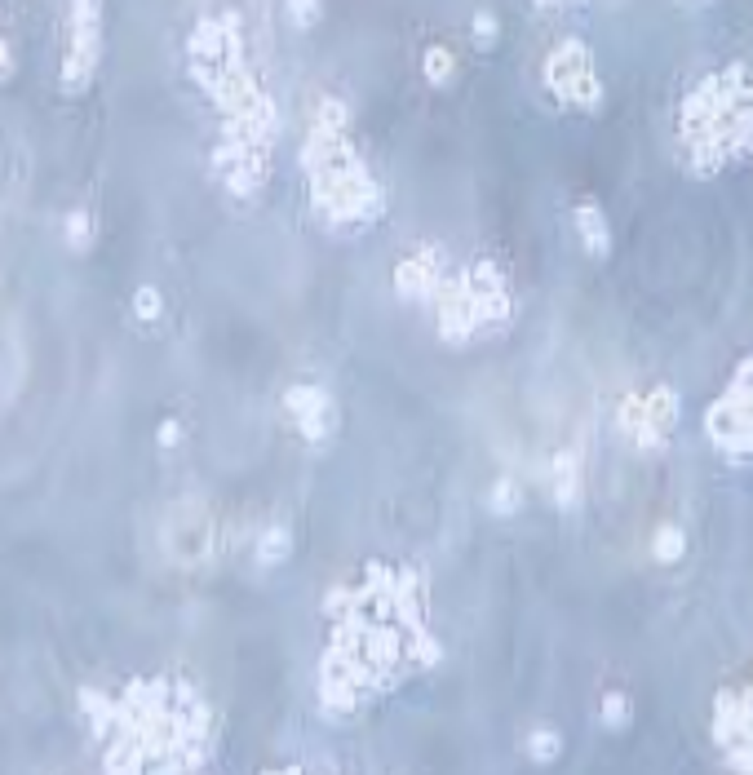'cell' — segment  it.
Masks as SVG:
<instances>
[{"instance_id": "cell-8", "label": "cell", "mask_w": 753, "mask_h": 775, "mask_svg": "<svg viewBox=\"0 0 753 775\" xmlns=\"http://www.w3.org/2000/svg\"><path fill=\"white\" fill-rule=\"evenodd\" d=\"M576 231H581V244L590 248L594 257L607 253V244H612V235H607V217L598 213V204H576Z\"/></svg>"}, {"instance_id": "cell-9", "label": "cell", "mask_w": 753, "mask_h": 775, "mask_svg": "<svg viewBox=\"0 0 753 775\" xmlns=\"http://www.w3.org/2000/svg\"><path fill=\"white\" fill-rule=\"evenodd\" d=\"M550 479H554V496H559V505H576V501H581V461H576L572 452H559V457H554Z\"/></svg>"}, {"instance_id": "cell-4", "label": "cell", "mask_w": 753, "mask_h": 775, "mask_svg": "<svg viewBox=\"0 0 753 775\" xmlns=\"http://www.w3.org/2000/svg\"><path fill=\"white\" fill-rule=\"evenodd\" d=\"M435 315H439V333L448 341H466L474 328H483V310H479V293H474V279L457 275V279H439L435 293Z\"/></svg>"}, {"instance_id": "cell-17", "label": "cell", "mask_w": 753, "mask_h": 775, "mask_svg": "<svg viewBox=\"0 0 753 775\" xmlns=\"http://www.w3.org/2000/svg\"><path fill=\"white\" fill-rule=\"evenodd\" d=\"M492 514H510L519 510V488H514V479H497V488H492Z\"/></svg>"}, {"instance_id": "cell-5", "label": "cell", "mask_w": 753, "mask_h": 775, "mask_svg": "<svg viewBox=\"0 0 753 775\" xmlns=\"http://www.w3.org/2000/svg\"><path fill=\"white\" fill-rule=\"evenodd\" d=\"M284 408H288V417L297 421L302 439L319 443L328 430H333V399H328L319 386H293L284 395Z\"/></svg>"}, {"instance_id": "cell-12", "label": "cell", "mask_w": 753, "mask_h": 775, "mask_svg": "<svg viewBox=\"0 0 753 775\" xmlns=\"http://www.w3.org/2000/svg\"><path fill=\"white\" fill-rule=\"evenodd\" d=\"M559 749H563V740H559V731L554 727H536L528 736V758L532 762H554L559 758Z\"/></svg>"}, {"instance_id": "cell-16", "label": "cell", "mask_w": 753, "mask_h": 775, "mask_svg": "<svg viewBox=\"0 0 753 775\" xmlns=\"http://www.w3.org/2000/svg\"><path fill=\"white\" fill-rule=\"evenodd\" d=\"M133 310H138V319H142V324H156V319H160V310H164V302H160V293H156V288H138V293H133Z\"/></svg>"}, {"instance_id": "cell-1", "label": "cell", "mask_w": 753, "mask_h": 775, "mask_svg": "<svg viewBox=\"0 0 753 775\" xmlns=\"http://www.w3.org/2000/svg\"><path fill=\"white\" fill-rule=\"evenodd\" d=\"M164 550L178 567H204L218 550V523H213L209 505L200 501H178L164 519Z\"/></svg>"}, {"instance_id": "cell-15", "label": "cell", "mask_w": 753, "mask_h": 775, "mask_svg": "<svg viewBox=\"0 0 753 775\" xmlns=\"http://www.w3.org/2000/svg\"><path fill=\"white\" fill-rule=\"evenodd\" d=\"M629 696H621V691H607L603 696V727H612V731H621V727H629Z\"/></svg>"}, {"instance_id": "cell-14", "label": "cell", "mask_w": 753, "mask_h": 775, "mask_svg": "<svg viewBox=\"0 0 753 775\" xmlns=\"http://www.w3.org/2000/svg\"><path fill=\"white\" fill-rule=\"evenodd\" d=\"M452 67H457V58H452L448 45H430V49H426V76L435 80V85L452 80Z\"/></svg>"}, {"instance_id": "cell-6", "label": "cell", "mask_w": 753, "mask_h": 775, "mask_svg": "<svg viewBox=\"0 0 753 775\" xmlns=\"http://www.w3.org/2000/svg\"><path fill=\"white\" fill-rule=\"evenodd\" d=\"M678 426V395L669 386H656L652 395H647V412H643V430H638V448L643 452H656L665 448V439L674 434Z\"/></svg>"}, {"instance_id": "cell-2", "label": "cell", "mask_w": 753, "mask_h": 775, "mask_svg": "<svg viewBox=\"0 0 753 775\" xmlns=\"http://www.w3.org/2000/svg\"><path fill=\"white\" fill-rule=\"evenodd\" d=\"M545 85L559 102L567 107H585L594 111L603 102V85L594 76V62H590V49L581 40H563L550 58H545Z\"/></svg>"}, {"instance_id": "cell-19", "label": "cell", "mask_w": 753, "mask_h": 775, "mask_svg": "<svg viewBox=\"0 0 753 775\" xmlns=\"http://www.w3.org/2000/svg\"><path fill=\"white\" fill-rule=\"evenodd\" d=\"M315 18H319V0H293V23L311 27Z\"/></svg>"}, {"instance_id": "cell-11", "label": "cell", "mask_w": 753, "mask_h": 775, "mask_svg": "<svg viewBox=\"0 0 753 775\" xmlns=\"http://www.w3.org/2000/svg\"><path fill=\"white\" fill-rule=\"evenodd\" d=\"M687 550V536L678 532L674 523H665V527H656V536H652V554L660 558V563H678Z\"/></svg>"}, {"instance_id": "cell-21", "label": "cell", "mask_w": 753, "mask_h": 775, "mask_svg": "<svg viewBox=\"0 0 753 775\" xmlns=\"http://www.w3.org/2000/svg\"><path fill=\"white\" fill-rule=\"evenodd\" d=\"M160 443H164V448L178 443V421H164V426H160Z\"/></svg>"}, {"instance_id": "cell-18", "label": "cell", "mask_w": 753, "mask_h": 775, "mask_svg": "<svg viewBox=\"0 0 753 775\" xmlns=\"http://www.w3.org/2000/svg\"><path fill=\"white\" fill-rule=\"evenodd\" d=\"M67 244L71 248H85L89 244V217L85 213H71L67 217Z\"/></svg>"}, {"instance_id": "cell-10", "label": "cell", "mask_w": 753, "mask_h": 775, "mask_svg": "<svg viewBox=\"0 0 753 775\" xmlns=\"http://www.w3.org/2000/svg\"><path fill=\"white\" fill-rule=\"evenodd\" d=\"M288 550H293V536H288L284 523H275V527H266L262 541H257V563L275 567V563H284V558H288Z\"/></svg>"}, {"instance_id": "cell-20", "label": "cell", "mask_w": 753, "mask_h": 775, "mask_svg": "<svg viewBox=\"0 0 753 775\" xmlns=\"http://www.w3.org/2000/svg\"><path fill=\"white\" fill-rule=\"evenodd\" d=\"M474 31H479V45H492V40H497V18L479 14V18H474Z\"/></svg>"}, {"instance_id": "cell-3", "label": "cell", "mask_w": 753, "mask_h": 775, "mask_svg": "<svg viewBox=\"0 0 753 775\" xmlns=\"http://www.w3.org/2000/svg\"><path fill=\"white\" fill-rule=\"evenodd\" d=\"M98 23L102 5L98 0H71L67 14V54H63V85L80 89L98 62Z\"/></svg>"}, {"instance_id": "cell-7", "label": "cell", "mask_w": 753, "mask_h": 775, "mask_svg": "<svg viewBox=\"0 0 753 775\" xmlns=\"http://www.w3.org/2000/svg\"><path fill=\"white\" fill-rule=\"evenodd\" d=\"M395 284H399V293H408V297H430V293H435V284H439L435 253H430V248H421V253L404 257V262L395 266Z\"/></svg>"}, {"instance_id": "cell-13", "label": "cell", "mask_w": 753, "mask_h": 775, "mask_svg": "<svg viewBox=\"0 0 753 775\" xmlns=\"http://www.w3.org/2000/svg\"><path fill=\"white\" fill-rule=\"evenodd\" d=\"M643 412H647V395H629L621 403V412H616V421H621V434L638 439V430H643Z\"/></svg>"}]
</instances>
